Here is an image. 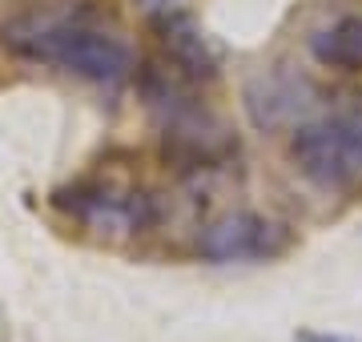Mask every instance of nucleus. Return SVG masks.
Masks as SVG:
<instances>
[{"label":"nucleus","instance_id":"f257e3e1","mask_svg":"<svg viewBox=\"0 0 362 342\" xmlns=\"http://www.w3.org/2000/svg\"><path fill=\"white\" fill-rule=\"evenodd\" d=\"M0 40L25 61L57 65L93 85H117L133 69L129 45L93 8H28L0 28Z\"/></svg>","mask_w":362,"mask_h":342},{"label":"nucleus","instance_id":"f03ea898","mask_svg":"<svg viewBox=\"0 0 362 342\" xmlns=\"http://www.w3.org/2000/svg\"><path fill=\"white\" fill-rule=\"evenodd\" d=\"M290 158L306 182L322 189H342L362 177V97H350L322 121L298 125L290 137Z\"/></svg>","mask_w":362,"mask_h":342},{"label":"nucleus","instance_id":"7ed1b4c3","mask_svg":"<svg viewBox=\"0 0 362 342\" xmlns=\"http://www.w3.org/2000/svg\"><path fill=\"white\" fill-rule=\"evenodd\" d=\"M57 210L77 218L89 234L101 237H137L157 222V206L149 194L117 182H77L57 189Z\"/></svg>","mask_w":362,"mask_h":342},{"label":"nucleus","instance_id":"20e7f679","mask_svg":"<svg viewBox=\"0 0 362 342\" xmlns=\"http://www.w3.org/2000/svg\"><path fill=\"white\" fill-rule=\"evenodd\" d=\"M294 246L290 225L274 222L266 213L238 210L226 213L218 222H209L197 237V254L214 266H233V262H270L282 258Z\"/></svg>","mask_w":362,"mask_h":342},{"label":"nucleus","instance_id":"39448f33","mask_svg":"<svg viewBox=\"0 0 362 342\" xmlns=\"http://www.w3.org/2000/svg\"><path fill=\"white\" fill-rule=\"evenodd\" d=\"M161 53H165V65L173 69V77H185V81H202V77H214L218 69V57L209 49L206 33L181 13H165L161 16Z\"/></svg>","mask_w":362,"mask_h":342},{"label":"nucleus","instance_id":"423d86ee","mask_svg":"<svg viewBox=\"0 0 362 342\" xmlns=\"http://www.w3.org/2000/svg\"><path fill=\"white\" fill-rule=\"evenodd\" d=\"M310 53L318 65L362 73V16H338L310 33Z\"/></svg>","mask_w":362,"mask_h":342},{"label":"nucleus","instance_id":"0eeeda50","mask_svg":"<svg viewBox=\"0 0 362 342\" xmlns=\"http://www.w3.org/2000/svg\"><path fill=\"white\" fill-rule=\"evenodd\" d=\"M306 93H310V85L302 77H262L258 85H250L246 105L258 125H278V121L294 117L298 109L306 105L302 101Z\"/></svg>","mask_w":362,"mask_h":342},{"label":"nucleus","instance_id":"6e6552de","mask_svg":"<svg viewBox=\"0 0 362 342\" xmlns=\"http://www.w3.org/2000/svg\"><path fill=\"white\" fill-rule=\"evenodd\" d=\"M294 342H358L350 334H334V330H298Z\"/></svg>","mask_w":362,"mask_h":342},{"label":"nucleus","instance_id":"1a4fd4ad","mask_svg":"<svg viewBox=\"0 0 362 342\" xmlns=\"http://www.w3.org/2000/svg\"><path fill=\"white\" fill-rule=\"evenodd\" d=\"M137 4H141V8H149V13H173L181 0H137Z\"/></svg>","mask_w":362,"mask_h":342}]
</instances>
